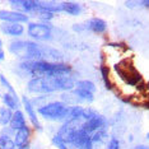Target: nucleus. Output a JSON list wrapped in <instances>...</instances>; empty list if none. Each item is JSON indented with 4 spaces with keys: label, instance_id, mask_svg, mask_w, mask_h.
<instances>
[{
    "label": "nucleus",
    "instance_id": "30",
    "mask_svg": "<svg viewBox=\"0 0 149 149\" xmlns=\"http://www.w3.org/2000/svg\"><path fill=\"white\" fill-rule=\"evenodd\" d=\"M1 45H3V43H1V40H0V47H1Z\"/></svg>",
    "mask_w": 149,
    "mask_h": 149
},
{
    "label": "nucleus",
    "instance_id": "9",
    "mask_svg": "<svg viewBox=\"0 0 149 149\" xmlns=\"http://www.w3.org/2000/svg\"><path fill=\"white\" fill-rule=\"evenodd\" d=\"M0 21L3 23H26L28 22V17L24 13L12 12V10H0Z\"/></svg>",
    "mask_w": 149,
    "mask_h": 149
},
{
    "label": "nucleus",
    "instance_id": "27",
    "mask_svg": "<svg viewBox=\"0 0 149 149\" xmlns=\"http://www.w3.org/2000/svg\"><path fill=\"white\" fill-rule=\"evenodd\" d=\"M37 13H38V15L41 17L42 19H45V21H50V19L52 18L51 13H47V12H37Z\"/></svg>",
    "mask_w": 149,
    "mask_h": 149
},
{
    "label": "nucleus",
    "instance_id": "20",
    "mask_svg": "<svg viewBox=\"0 0 149 149\" xmlns=\"http://www.w3.org/2000/svg\"><path fill=\"white\" fill-rule=\"evenodd\" d=\"M3 101H4V103L6 104V108H9V110H18L19 107V100L17 97H13L12 94L9 93H5L4 96H3Z\"/></svg>",
    "mask_w": 149,
    "mask_h": 149
},
{
    "label": "nucleus",
    "instance_id": "23",
    "mask_svg": "<svg viewBox=\"0 0 149 149\" xmlns=\"http://www.w3.org/2000/svg\"><path fill=\"white\" fill-rule=\"evenodd\" d=\"M104 136H106V130H104V127H103L91 135V140H92V143H98V141H101Z\"/></svg>",
    "mask_w": 149,
    "mask_h": 149
},
{
    "label": "nucleus",
    "instance_id": "4",
    "mask_svg": "<svg viewBox=\"0 0 149 149\" xmlns=\"http://www.w3.org/2000/svg\"><path fill=\"white\" fill-rule=\"evenodd\" d=\"M117 75L124 80L125 83L130 84V86H138L143 82V77L141 74L135 69L134 66H126L125 63H120L118 65L115 66Z\"/></svg>",
    "mask_w": 149,
    "mask_h": 149
},
{
    "label": "nucleus",
    "instance_id": "5",
    "mask_svg": "<svg viewBox=\"0 0 149 149\" xmlns=\"http://www.w3.org/2000/svg\"><path fill=\"white\" fill-rule=\"evenodd\" d=\"M27 88H28L29 92L38 93V94L50 93L55 91L51 84V79L50 78H41V77H35L33 79H31L28 82Z\"/></svg>",
    "mask_w": 149,
    "mask_h": 149
},
{
    "label": "nucleus",
    "instance_id": "19",
    "mask_svg": "<svg viewBox=\"0 0 149 149\" xmlns=\"http://www.w3.org/2000/svg\"><path fill=\"white\" fill-rule=\"evenodd\" d=\"M74 88H78V89H82L84 92L92 94H94V92H96V86L91 80H78V82H75V87Z\"/></svg>",
    "mask_w": 149,
    "mask_h": 149
},
{
    "label": "nucleus",
    "instance_id": "8",
    "mask_svg": "<svg viewBox=\"0 0 149 149\" xmlns=\"http://www.w3.org/2000/svg\"><path fill=\"white\" fill-rule=\"evenodd\" d=\"M77 123L74 121H66L65 124L61 126L60 131L57 133L56 136L63 141L64 144H72L74 138H75V134H77V126H75Z\"/></svg>",
    "mask_w": 149,
    "mask_h": 149
},
{
    "label": "nucleus",
    "instance_id": "2",
    "mask_svg": "<svg viewBox=\"0 0 149 149\" xmlns=\"http://www.w3.org/2000/svg\"><path fill=\"white\" fill-rule=\"evenodd\" d=\"M9 51L26 61H37L43 57V47L31 41H13Z\"/></svg>",
    "mask_w": 149,
    "mask_h": 149
},
{
    "label": "nucleus",
    "instance_id": "7",
    "mask_svg": "<svg viewBox=\"0 0 149 149\" xmlns=\"http://www.w3.org/2000/svg\"><path fill=\"white\" fill-rule=\"evenodd\" d=\"M106 126V120H104V117H102L101 115H96V116L88 118V120L84 121V124L82 125V130L86 133L87 135H92L93 133H96L97 130H100V129H103Z\"/></svg>",
    "mask_w": 149,
    "mask_h": 149
},
{
    "label": "nucleus",
    "instance_id": "18",
    "mask_svg": "<svg viewBox=\"0 0 149 149\" xmlns=\"http://www.w3.org/2000/svg\"><path fill=\"white\" fill-rule=\"evenodd\" d=\"M61 12H65L70 15H78L82 12V6L74 1H63L61 3Z\"/></svg>",
    "mask_w": 149,
    "mask_h": 149
},
{
    "label": "nucleus",
    "instance_id": "17",
    "mask_svg": "<svg viewBox=\"0 0 149 149\" xmlns=\"http://www.w3.org/2000/svg\"><path fill=\"white\" fill-rule=\"evenodd\" d=\"M10 127L13 130H18L23 126H26V118H24V115L21 110H17L13 112L12 115V118H10Z\"/></svg>",
    "mask_w": 149,
    "mask_h": 149
},
{
    "label": "nucleus",
    "instance_id": "11",
    "mask_svg": "<svg viewBox=\"0 0 149 149\" xmlns=\"http://www.w3.org/2000/svg\"><path fill=\"white\" fill-rule=\"evenodd\" d=\"M51 84L54 89H63V91H70L75 87V80L69 75H63V77H52Z\"/></svg>",
    "mask_w": 149,
    "mask_h": 149
},
{
    "label": "nucleus",
    "instance_id": "21",
    "mask_svg": "<svg viewBox=\"0 0 149 149\" xmlns=\"http://www.w3.org/2000/svg\"><path fill=\"white\" fill-rule=\"evenodd\" d=\"M12 115H13L12 110H9V108H6V107H1L0 108V124H3V125L9 124L10 123Z\"/></svg>",
    "mask_w": 149,
    "mask_h": 149
},
{
    "label": "nucleus",
    "instance_id": "22",
    "mask_svg": "<svg viewBox=\"0 0 149 149\" xmlns=\"http://www.w3.org/2000/svg\"><path fill=\"white\" fill-rule=\"evenodd\" d=\"M14 141L10 139L9 135H1L0 136V149H14Z\"/></svg>",
    "mask_w": 149,
    "mask_h": 149
},
{
    "label": "nucleus",
    "instance_id": "25",
    "mask_svg": "<svg viewBox=\"0 0 149 149\" xmlns=\"http://www.w3.org/2000/svg\"><path fill=\"white\" fill-rule=\"evenodd\" d=\"M108 73H110V70H108L107 68H104V66L101 68V74H102V77H103V82L107 86V88L111 89V84H110V82H108Z\"/></svg>",
    "mask_w": 149,
    "mask_h": 149
},
{
    "label": "nucleus",
    "instance_id": "28",
    "mask_svg": "<svg viewBox=\"0 0 149 149\" xmlns=\"http://www.w3.org/2000/svg\"><path fill=\"white\" fill-rule=\"evenodd\" d=\"M4 59H5V54L3 51L1 47H0V60H4Z\"/></svg>",
    "mask_w": 149,
    "mask_h": 149
},
{
    "label": "nucleus",
    "instance_id": "29",
    "mask_svg": "<svg viewBox=\"0 0 149 149\" xmlns=\"http://www.w3.org/2000/svg\"><path fill=\"white\" fill-rule=\"evenodd\" d=\"M136 149H148V148L147 147H138Z\"/></svg>",
    "mask_w": 149,
    "mask_h": 149
},
{
    "label": "nucleus",
    "instance_id": "24",
    "mask_svg": "<svg viewBox=\"0 0 149 149\" xmlns=\"http://www.w3.org/2000/svg\"><path fill=\"white\" fill-rule=\"evenodd\" d=\"M0 82H1V84H3V86H4V87H6V89L9 91V92H8L9 94H12L13 97H17V98H18V96H17V93H15V91L13 89L12 84L9 83L8 80H6V78H5L4 75H3V74H0Z\"/></svg>",
    "mask_w": 149,
    "mask_h": 149
},
{
    "label": "nucleus",
    "instance_id": "15",
    "mask_svg": "<svg viewBox=\"0 0 149 149\" xmlns=\"http://www.w3.org/2000/svg\"><path fill=\"white\" fill-rule=\"evenodd\" d=\"M22 102H23V106H24V110L27 111V115L29 116V120H31L32 125L35 126V129H37V130H41V129H42L41 127V124H40L38 117H37L35 110H33V106H32L31 101H29L27 97H23L22 98Z\"/></svg>",
    "mask_w": 149,
    "mask_h": 149
},
{
    "label": "nucleus",
    "instance_id": "14",
    "mask_svg": "<svg viewBox=\"0 0 149 149\" xmlns=\"http://www.w3.org/2000/svg\"><path fill=\"white\" fill-rule=\"evenodd\" d=\"M29 135H31V130H29V127L27 126H23L21 129H18V130L15 131V135H14V145L18 148L23 147V145L28 144V139H29Z\"/></svg>",
    "mask_w": 149,
    "mask_h": 149
},
{
    "label": "nucleus",
    "instance_id": "16",
    "mask_svg": "<svg viewBox=\"0 0 149 149\" xmlns=\"http://www.w3.org/2000/svg\"><path fill=\"white\" fill-rule=\"evenodd\" d=\"M86 27L96 33H103L107 28V24H106V22L101 18H92V19H89V21H87Z\"/></svg>",
    "mask_w": 149,
    "mask_h": 149
},
{
    "label": "nucleus",
    "instance_id": "3",
    "mask_svg": "<svg viewBox=\"0 0 149 149\" xmlns=\"http://www.w3.org/2000/svg\"><path fill=\"white\" fill-rule=\"evenodd\" d=\"M68 110L69 107L65 106V103L63 102H51L47 103L45 106L40 107L38 112L42 117L47 118V120H63V118H66L68 115Z\"/></svg>",
    "mask_w": 149,
    "mask_h": 149
},
{
    "label": "nucleus",
    "instance_id": "10",
    "mask_svg": "<svg viewBox=\"0 0 149 149\" xmlns=\"http://www.w3.org/2000/svg\"><path fill=\"white\" fill-rule=\"evenodd\" d=\"M70 145H73L75 149H93V143L91 140V136L84 133L82 129L77 130L75 138Z\"/></svg>",
    "mask_w": 149,
    "mask_h": 149
},
{
    "label": "nucleus",
    "instance_id": "26",
    "mask_svg": "<svg viewBox=\"0 0 149 149\" xmlns=\"http://www.w3.org/2000/svg\"><path fill=\"white\" fill-rule=\"evenodd\" d=\"M107 149H120V141L116 138H112L107 145Z\"/></svg>",
    "mask_w": 149,
    "mask_h": 149
},
{
    "label": "nucleus",
    "instance_id": "1",
    "mask_svg": "<svg viewBox=\"0 0 149 149\" xmlns=\"http://www.w3.org/2000/svg\"><path fill=\"white\" fill-rule=\"evenodd\" d=\"M27 72H31L41 78H52L69 75L72 73V68L65 64L50 63L46 60H37V61H24L21 65Z\"/></svg>",
    "mask_w": 149,
    "mask_h": 149
},
{
    "label": "nucleus",
    "instance_id": "13",
    "mask_svg": "<svg viewBox=\"0 0 149 149\" xmlns=\"http://www.w3.org/2000/svg\"><path fill=\"white\" fill-rule=\"evenodd\" d=\"M0 29L3 33L9 36H21L24 32V27L21 23H1L0 24Z\"/></svg>",
    "mask_w": 149,
    "mask_h": 149
},
{
    "label": "nucleus",
    "instance_id": "12",
    "mask_svg": "<svg viewBox=\"0 0 149 149\" xmlns=\"http://www.w3.org/2000/svg\"><path fill=\"white\" fill-rule=\"evenodd\" d=\"M10 5L17 9V12H37V1L33 0H12Z\"/></svg>",
    "mask_w": 149,
    "mask_h": 149
},
{
    "label": "nucleus",
    "instance_id": "6",
    "mask_svg": "<svg viewBox=\"0 0 149 149\" xmlns=\"http://www.w3.org/2000/svg\"><path fill=\"white\" fill-rule=\"evenodd\" d=\"M28 35L36 40H49L51 37V28L43 23H29Z\"/></svg>",
    "mask_w": 149,
    "mask_h": 149
}]
</instances>
